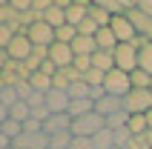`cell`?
<instances>
[{
    "label": "cell",
    "instance_id": "7402d4cb",
    "mask_svg": "<svg viewBox=\"0 0 152 149\" xmlns=\"http://www.w3.org/2000/svg\"><path fill=\"white\" fill-rule=\"evenodd\" d=\"M75 37H77V29L75 26H60V29H55V43H66V46H72L75 43Z\"/></svg>",
    "mask_w": 152,
    "mask_h": 149
},
{
    "label": "cell",
    "instance_id": "7a4b0ae2",
    "mask_svg": "<svg viewBox=\"0 0 152 149\" xmlns=\"http://www.w3.org/2000/svg\"><path fill=\"white\" fill-rule=\"evenodd\" d=\"M112 58H115V69H121L126 74H132L138 69V49L132 43H118L115 52H112Z\"/></svg>",
    "mask_w": 152,
    "mask_h": 149
},
{
    "label": "cell",
    "instance_id": "4dcf8cb0",
    "mask_svg": "<svg viewBox=\"0 0 152 149\" xmlns=\"http://www.w3.org/2000/svg\"><path fill=\"white\" fill-rule=\"evenodd\" d=\"M12 37H15V32H12L9 26H0V49H9Z\"/></svg>",
    "mask_w": 152,
    "mask_h": 149
},
{
    "label": "cell",
    "instance_id": "74e56055",
    "mask_svg": "<svg viewBox=\"0 0 152 149\" xmlns=\"http://www.w3.org/2000/svg\"><path fill=\"white\" fill-rule=\"evenodd\" d=\"M9 146H12V141H9V138H6V135H3V132H0V149H9Z\"/></svg>",
    "mask_w": 152,
    "mask_h": 149
},
{
    "label": "cell",
    "instance_id": "4316f807",
    "mask_svg": "<svg viewBox=\"0 0 152 149\" xmlns=\"http://www.w3.org/2000/svg\"><path fill=\"white\" fill-rule=\"evenodd\" d=\"M98 32H101V26L95 23L92 17H86L83 23L77 26V34H86V37H95V34H98Z\"/></svg>",
    "mask_w": 152,
    "mask_h": 149
},
{
    "label": "cell",
    "instance_id": "d590c367",
    "mask_svg": "<svg viewBox=\"0 0 152 149\" xmlns=\"http://www.w3.org/2000/svg\"><path fill=\"white\" fill-rule=\"evenodd\" d=\"M9 63H12V58H9V52H6V49H0V72H3V69H6Z\"/></svg>",
    "mask_w": 152,
    "mask_h": 149
},
{
    "label": "cell",
    "instance_id": "8992f818",
    "mask_svg": "<svg viewBox=\"0 0 152 149\" xmlns=\"http://www.w3.org/2000/svg\"><path fill=\"white\" fill-rule=\"evenodd\" d=\"M9 58L12 60H17V63H26V60L32 58V52H34V46H32V40H29V34L26 32H20V34H15L12 37V43H9Z\"/></svg>",
    "mask_w": 152,
    "mask_h": 149
},
{
    "label": "cell",
    "instance_id": "ac0fdd59",
    "mask_svg": "<svg viewBox=\"0 0 152 149\" xmlns=\"http://www.w3.org/2000/svg\"><path fill=\"white\" fill-rule=\"evenodd\" d=\"M92 146L95 149H115V132H112V129H101V132L92 138Z\"/></svg>",
    "mask_w": 152,
    "mask_h": 149
},
{
    "label": "cell",
    "instance_id": "ba28073f",
    "mask_svg": "<svg viewBox=\"0 0 152 149\" xmlns=\"http://www.w3.org/2000/svg\"><path fill=\"white\" fill-rule=\"evenodd\" d=\"M95 112L101 118H112V115H121L126 112V98H115V95H106L95 103Z\"/></svg>",
    "mask_w": 152,
    "mask_h": 149
},
{
    "label": "cell",
    "instance_id": "836d02e7",
    "mask_svg": "<svg viewBox=\"0 0 152 149\" xmlns=\"http://www.w3.org/2000/svg\"><path fill=\"white\" fill-rule=\"evenodd\" d=\"M37 72H43V74H49V77H55V74H58V66H55L52 60H43V66L37 69Z\"/></svg>",
    "mask_w": 152,
    "mask_h": 149
},
{
    "label": "cell",
    "instance_id": "5b68a950",
    "mask_svg": "<svg viewBox=\"0 0 152 149\" xmlns=\"http://www.w3.org/2000/svg\"><path fill=\"white\" fill-rule=\"evenodd\" d=\"M26 34H29L32 46H37V49H49L52 43H55V29H52L49 23H43V20H37L34 26H29Z\"/></svg>",
    "mask_w": 152,
    "mask_h": 149
},
{
    "label": "cell",
    "instance_id": "cb8c5ba5",
    "mask_svg": "<svg viewBox=\"0 0 152 149\" xmlns=\"http://www.w3.org/2000/svg\"><path fill=\"white\" fill-rule=\"evenodd\" d=\"M0 132L6 135L9 141H17V138H20V135H23V123H17V121H12V118H9L6 123L0 126Z\"/></svg>",
    "mask_w": 152,
    "mask_h": 149
},
{
    "label": "cell",
    "instance_id": "6da1fadb",
    "mask_svg": "<svg viewBox=\"0 0 152 149\" xmlns=\"http://www.w3.org/2000/svg\"><path fill=\"white\" fill-rule=\"evenodd\" d=\"M101 129H106V118H101L98 112L72 121V135H75V138H89V141H92Z\"/></svg>",
    "mask_w": 152,
    "mask_h": 149
},
{
    "label": "cell",
    "instance_id": "60d3db41",
    "mask_svg": "<svg viewBox=\"0 0 152 149\" xmlns=\"http://www.w3.org/2000/svg\"><path fill=\"white\" fill-rule=\"evenodd\" d=\"M115 149H118V146H115Z\"/></svg>",
    "mask_w": 152,
    "mask_h": 149
},
{
    "label": "cell",
    "instance_id": "44dd1931",
    "mask_svg": "<svg viewBox=\"0 0 152 149\" xmlns=\"http://www.w3.org/2000/svg\"><path fill=\"white\" fill-rule=\"evenodd\" d=\"M129 80H132V89H152V74L144 69H135L129 74Z\"/></svg>",
    "mask_w": 152,
    "mask_h": 149
},
{
    "label": "cell",
    "instance_id": "52a82bcc",
    "mask_svg": "<svg viewBox=\"0 0 152 149\" xmlns=\"http://www.w3.org/2000/svg\"><path fill=\"white\" fill-rule=\"evenodd\" d=\"M109 29H112V34L118 37V43H135V40H138V32H135V26L129 23V17H126V15L112 17Z\"/></svg>",
    "mask_w": 152,
    "mask_h": 149
},
{
    "label": "cell",
    "instance_id": "603a6c76",
    "mask_svg": "<svg viewBox=\"0 0 152 149\" xmlns=\"http://www.w3.org/2000/svg\"><path fill=\"white\" fill-rule=\"evenodd\" d=\"M89 17H92V20L101 26V29H106V26L112 23V15H106V12L98 6V0H92V6H89Z\"/></svg>",
    "mask_w": 152,
    "mask_h": 149
},
{
    "label": "cell",
    "instance_id": "277c9868",
    "mask_svg": "<svg viewBox=\"0 0 152 149\" xmlns=\"http://www.w3.org/2000/svg\"><path fill=\"white\" fill-rule=\"evenodd\" d=\"M126 112L129 115H146V112H152V89H132L126 95Z\"/></svg>",
    "mask_w": 152,
    "mask_h": 149
},
{
    "label": "cell",
    "instance_id": "d4e9b609",
    "mask_svg": "<svg viewBox=\"0 0 152 149\" xmlns=\"http://www.w3.org/2000/svg\"><path fill=\"white\" fill-rule=\"evenodd\" d=\"M138 69H144V72L152 74V43H146L144 49L138 52Z\"/></svg>",
    "mask_w": 152,
    "mask_h": 149
},
{
    "label": "cell",
    "instance_id": "f546056e",
    "mask_svg": "<svg viewBox=\"0 0 152 149\" xmlns=\"http://www.w3.org/2000/svg\"><path fill=\"white\" fill-rule=\"evenodd\" d=\"M23 132L26 135H37V132H43V123H40V121H34V118H29V121L23 123Z\"/></svg>",
    "mask_w": 152,
    "mask_h": 149
},
{
    "label": "cell",
    "instance_id": "d6986e66",
    "mask_svg": "<svg viewBox=\"0 0 152 149\" xmlns=\"http://www.w3.org/2000/svg\"><path fill=\"white\" fill-rule=\"evenodd\" d=\"M9 118H12V121H17V123H26V121L32 118V109H29V103H26V100H17L15 106L9 109Z\"/></svg>",
    "mask_w": 152,
    "mask_h": 149
},
{
    "label": "cell",
    "instance_id": "8fae6325",
    "mask_svg": "<svg viewBox=\"0 0 152 149\" xmlns=\"http://www.w3.org/2000/svg\"><path fill=\"white\" fill-rule=\"evenodd\" d=\"M89 6H92V0H72V6L66 9V23L77 29L89 17Z\"/></svg>",
    "mask_w": 152,
    "mask_h": 149
},
{
    "label": "cell",
    "instance_id": "3957f363",
    "mask_svg": "<svg viewBox=\"0 0 152 149\" xmlns=\"http://www.w3.org/2000/svg\"><path fill=\"white\" fill-rule=\"evenodd\" d=\"M103 89L106 95H115V98H126L129 92H132V80H129L126 72H121V69H112L106 74V80H103Z\"/></svg>",
    "mask_w": 152,
    "mask_h": 149
},
{
    "label": "cell",
    "instance_id": "9a60e30c",
    "mask_svg": "<svg viewBox=\"0 0 152 149\" xmlns=\"http://www.w3.org/2000/svg\"><path fill=\"white\" fill-rule=\"evenodd\" d=\"M92 69L109 74L112 69H115V58H112V52H101V49H98V52L92 55Z\"/></svg>",
    "mask_w": 152,
    "mask_h": 149
},
{
    "label": "cell",
    "instance_id": "83f0119b",
    "mask_svg": "<svg viewBox=\"0 0 152 149\" xmlns=\"http://www.w3.org/2000/svg\"><path fill=\"white\" fill-rule=\"evenodd\" d=\"M103 80H106V74L98 72V69H89V72L83 74V83H86V86H103Z\"/></svg>",
    "mask_w": 152,
    "mask_h": 149
},
{
    "label": "cell",
    "instance_id": "5bb4252c",
    "mask_svg": "<svg viewBox=\"0 0 152 149\" xmlns=\"http://www.w3.org/2000/svg\"><path fill=\"white\" fill-rule=\"evenodd\" d=\"M72 52H75V55H86V58H92L95 52H98V43H95V37L77 34V37H75V43H72Z\"/></svg>",
    "mask_w": 152,
    "mask_h": 149
},
{
    "label": "cell",
    "instance_id": "484cf974",
    "mask_svg": "<svg viewBox=\"0 0 152 149\" xmlns=\"http://www.w3.org/2000/svg\"><path fill=\"white\" fill-rule=\"evenodd\" d=\"M66 95L72 100H83V98H89V86H86L83 80H77V83H72V86L66 89Z\"/></svg>",
    "mask_w": 152,
    "mask_h": 149
},
{
    "label": "cell",
    "instance_id": "30bf717a",
    "mask_svg": "<svg viewBox=\"0 0 152 149\" xmlns=\"http://www.w3.org/2000/svg\"><path fill=\"white\" fill-rule=\"evenodd\" d=\"M49 60L58 69H66V66L75 63V52H72V46H66V43H52L49 46Z\"/></svg>",
    "mask_w": 152,
    "mask_h": 149
},
{
    "label": "cell",
    "instance_id": "7c38bea8",
    "mask_svg": "<svg viewBox=\"0 0 152 149\" xmlns=\"http://www.w3.org/2000/svg\"><path fill=\"white\" fill-rule=\"evenodd\" d=\"M46 106H49L52 115H66L69 106H72V98H69L66 92H58V89H52L49 95H46Z\"/></svg>",
    "mask_w": 152,
    "mask_h": 149
},
{
    "label": "cell",
    "instance_id": "f35d334b",
    "mask_svg": "<svg viewBox=\"0 0 152 149\" xmlns=\"http://www.w3.org/2000/svg\"><path fill=\"white\" fill-rule=\"evenodd\" d=\"M146 129L152 132V112H146Z\"/></svg>",
    "mask_w": 152,
    "mask_h": 149
},
{
    "label": "cell",
    "instance_id": "d6a6232c",
    "mask_svg": "<svg viewBox=\"0 0 152 149\" xmlns=\"http://www.w3.org/2000/svg\"><path fill=\"white\" fill-rule=\"evenodd\" d=\"M69 149H95V146H92V141H89V138H75Z\"/></svg>",
    "mask_w": 152,
    "mask_h": 149
},
{
    "label": "cell",
    "instance_id": "8d00e7d4",
    "mask_svg": "<svg viewBox=\"0 0 152 149\" xmlns=\"http://www.w3.org/2000/svg\"><path fill=\"white\" fill-rule=\"evenodd\" d=\"M6 121H9V109H6V106H3V103H0V126L6 123Z\"/></svg>",
    "mask_w": 152,
    "mask_h": 149
},
{
    "label": "cell",
    "instance_id": "9c48e42d",
    "mask_svg": "<svg viewBox=\"0 0 152 149\" xmlns=\"http://www.w3.org/2000/svg\"><path fill=\"white\" fill-rule=\"evenodd\" d=\"M126 17H129V23L135 26L138 37H146V40L152 43V17H149V15H144V12H138L135 6L126 12Z\"/></svg>",
    "mask_w": 152,
    "mask_h": 149
},
{
    "label": "cell",
    "instance_id": "e575fe53",
    "mask_svg": "<svg viewBox=\"0 0 152 149\" xmlns=\"http://www.w3.org/2000/svg\"><path fill=\"white\" fill-rule=\"evenodd\" d=\"M135 9L138 12H144V15L152 17V0H135Z\"/></svg>",
    "mask_w": 152,
    "mask_h": 149
},
{
    "label": "cell",
    "instance_id": "e0dca14e",
    "mask_svg": "<svg viewBox=\"0 0 152 149\" xmlns=\"http://www.w3.org/2000/svg\"><path fill=\"white\" fill-rule=\"evenodd\" d=\"M95 43H98V49H101V52H115L118 37H115V34H112V29L106 26V29H101V32L95 34Z\"/></svg>",
    "mask_w": 152,
    "mask_h": 149
},
{
    "label": "cell",
    "instance_id": "2e32d148",
    "mask_svg": "<svg viewBox=\"0 0 152 149\" xmlns=\"http://www.w3.org/2000/svg\"><path fill=\"white\" fill-rule=\"evenodd\" d=\"M95 112V100L83 98V100H72V106H69L66 115L72 118V121H77V118H83V115H92Z\"/></svg>",
    "mask_w": 152,
    "mask_h": 149
},
{
    "label": "cell",
    "instance_id": "ffe728a7",
    "mask_svg": "<svg viewBox=\"0 0 152 149\" xmlns=\"http://www.w3.org/2000/svg\"><path fill=\"white\" fill-rule=\"evenodd\" d=\"M129 135L132 138H141V135H146L149 129H146V115H129Z\"/></svg>",
    "mask_w": 152,
    "mask_h": 149
},
{
    "label": "cell",
    "instance_id": "4fadbf2b",
    "mask_svg": "<svg viewBox=\"0 0 152 149\" xmlns=\"http://www.w3.org/2000/svg\"><path fill=\"white\" fill-rule=\"evenodd\" d=\"M43 132L49 135V138H55V135L60 132H72V118L69 115H52L46 123H43Z\"/></svg>",
    "mask_w": 152,
    "mask_h": 149
},
{
    "label": "cell",
    "instance_id": "ab89813d",
    "mask_svg": "<svg viewBox=\"0 0 152 149\" xmlns=\"http://www.w3.org/2000/svg\"><path fill=\"white\" fill-rule=\"evenodd\" d=\"M146 143H149V149H152V132H146Z\"/></svg>",
    "mask_w": 152,
    "mask_h": 149
},
{
    "label": "cell",
    "instance_id": "f1b7e54d",
    "mask_svg": "<svg viewBox=\"0 0 152 149\" xmlns=\"http://www.w3.org/2000/svg\"><path fill=\"white\" fill-rule=\"evenodd\" d=\"M72 66H75L80 74H86L89 69H92V58H86V55H75V63H72Z\"/></svg>",
    "mask_w": 152,
    "mask_h": 149
},
{
    "label": "cell",
    "instance_id": "1f68e13d",
    "mask_svg": "<svg viewBox=\"0 0 152 149\" xmlns=\"http://www.w3.org/2000/svg\"><path fill=\"white\" fill-rule=\"evenodd\" d=\"M15 89H17V98H20V100H29V98L34 95V89L29 86V80H23L20 86H15Z\"/></svg>",
    "mask_w": 152,
    "mask_h": 149
}]
</instances>
